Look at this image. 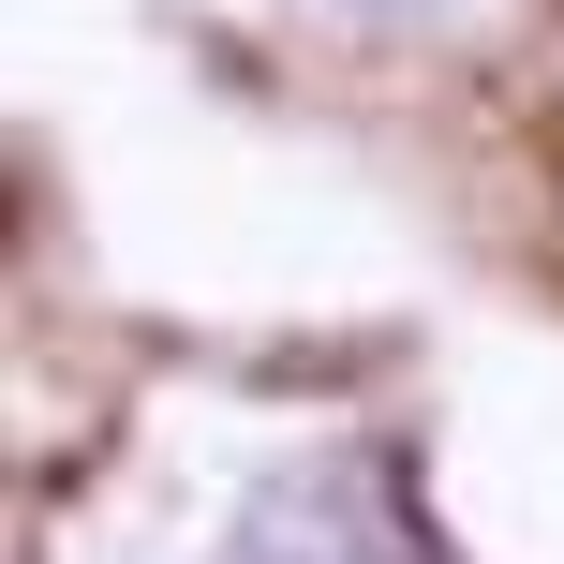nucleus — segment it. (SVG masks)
<instances>
[{"label":"nucleus","instance_id":"obj_1","mask_svg":"<svg viewBox=\"0 0 564 564\" xmlns=\"http://www.w3.org/2000/svg\"><path fill=\"white\" fill-rule=\"evenodd\" d=\"M208 564H431V535H416L387 460L327 446V460H282L268 490H238V520H224Z\"/></svg>","mask_w":564,"mask_h":564},{"label":"nucleus","instance_id":"obj_2","mask_svg":"<svg viewBox=\"0 0 564 564\" xmlns=\"http://www.w3.org/2000/svg\"><path fill=\"white\" fill-rule=\"evenodd\" d=\"M327 15L387 30V45H476L490 15H520V0H327Z\"/></svg>","mask_w":564,"mask_h":564}]
</instances>
